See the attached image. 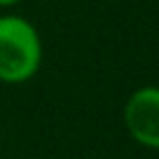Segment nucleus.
<instances>
[{
    "mask_svg": "<svg viewBox=\"0 0 159 159\" xmlns=\"http://www.w3.org/2000/svg\"><path fill=\"white\" fill-rule=\"evenodd\" d=\"M42 66V38L26 16L0 14V82L24 84Z\"/></svg>",
    "mask_w": 159,
    "mask_h": 159,
    "instance_id": "nucleus-1",
    "label": "nucleus"
},
{
    "mask_svg": "<svg viewBox=\"0 0 159 159\" xmlns=\"http://www.w3.org/2000/svg\"><path fill=\"white\" fill-rule=\"evenodd\" d=\"M124 126L138 145L159 150V87L136 89L124 103Z\"/></svg>",
    "mask_w": 159,
    "mask_h": 159,
    "instance_id": "nucleus-2",
    "label": "nucleus"
},
{
    "mask_svg": "<svg viewBox=\"0 0 159 159\" xmlns=\"http://www.w3.org/2000/svg\"><path fill=\"white\" fill-rule=\"evenodd\" d=\"M16 2H21V0H0V7H14Z\"/></svg>",
    "mask_w": 159,
    "mask_h": 159,
    "instance_id": "nucleus-3",
    "label": "nucleus"
}]
</instances>
